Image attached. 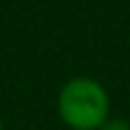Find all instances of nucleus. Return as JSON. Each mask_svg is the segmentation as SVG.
<instances>
[{"mask_svg":"<svg viewBox=\"0 0 130 130\" xmlns=\"http://www.w3.org/2000/svg\"><path fill=\"white\" fill-rule=\"evenodd\" d=\"M57 110L71 130H98L110 119V96L98 80L73 78L62 87Z\"/></svg>","mask_w":130,"mask_h":130,"instance_id":"f257e3e1","label":"nucleus"},{"mask_svg":"<svg viewBox=\"0 0 130 130\" xmlns=\"http://www.w3.org/2000/svg\"><path fill=\"white\" fill-rule=\"evenodd\" d=\"M98 130H130V123L123 119H107Z\"/></svg>","mask_w":130,"mask_h":130,"instance_id":"f03ea898","label":"nucleus"},{"mask_svg":"<svg viewBox=\"0 0 130 130\" xmlns=\"http://www.w3.org/2000/svg\"><path fill=\"white\" fill-rule=\"evenodd\" d=\"M0 130H5V123H2V117H0Z\"/></svg>","mask_w":130,"mask_h":130,"instance_id":"7ed1b4c3","label":"nucleus"}]
</instances>
